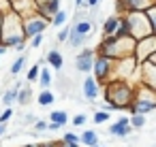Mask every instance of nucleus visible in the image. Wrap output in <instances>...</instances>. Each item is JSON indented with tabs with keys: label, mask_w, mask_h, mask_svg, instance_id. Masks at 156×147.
<instances>
[{
	"label": "nucleus",
	"mask_w": 156,
	"mask_h": 147,
	"mask_svg": "<svg viewBox=\"0 0 156 147\" xmlns=\"http://www.w3.org/2000/svg\"><path fill=\"white\" fill-rule=\"evenodd\" d=\"M39 87L41 90H49V85H51V70L47 68V66H41V73H39Z\"/></svg>",
	"instance_id": "20"
},
{
	"label": "nucleus",
	"mask_w": 156,
	"mask_h": 147,
	"mask_svg": "<svg viewBox=\"0 0 156 147\" xmlns=\"http://www.w3.org/2000/svg\"><path fill=\"white\" fill-rule=\"evenodd\" d=\"M133 49H135V41L130 36L126 39H115V36H103L98 47L94 49L96 56H103L111 62H120L126 58H133Z\"/></svg>",
	"instance_id": "2"
},
{
	"label": "nucleus",
	"mask_w": 156,
	"mask_h": 147,
	"mask_svg": "<svg viewBox=\"0 0 156 147\" xmlns=\"http://www.w3.org/2000/svg\"><path fill=\"white\" fill-rule=\"evenodd\" d=\"M60 143H69V145H79V134H75V132H64V136L60 138Z\"/></svg>",
	"instance_id": "29"
},
{
	"label": "nucleus",
	"mask_w": 156,
	"mask_h": 147,
	"mask_svg": "<svg viewBox=\"0 0 156 147\" xmlns=\"http://www.w3.org/2000/svg\"><path fill=\"white\" fill-rule=\"evenodd\" d=\"M154 51H156V34L145 36V39H141V41H135L133 60H135L137 64H141V62H145V58H147L150 53H154Z\"/></svg>",
	"instance_id": "7"
},
{
	"label": "nucleus",
	"mask_w": 156,
	"mask_h": 147,
	"mask_svg": "<svg viewBox=\"0 0 156 147\" xmlns=\"http://www.w3.org/2000/svg\"><path fill=\"white\" fill-rule=\"evenodd\" d=\"M111 36H115V39H126V36H130V34H128V26H126L124 15H118V26H115V32H113Z\"/></svg>",
	"instance_id": "21"
},
{
	"label": "nucleus",
	"mask_w": 156,
	"mask_h": 147,
	"mask_svg": "<svg viewBox=\"0 0 156 147\" xmlns=\"http://www.w3.org/2000/svg\"><path fill=\"white\" fill-rule=\"evenodd\" d=\"M30 98H32V87H30V85H22V87L17 90V98H15V102H20V104H28Z\"/></svg>",
	"instance_id": "24"
},
{
	"label": "nucleus",
	"mask_w": 156,
	"mask_h": 147,
	"mask_svg": "<svg viewBox=\"0 0 156 147\" xmlns=\"http://www.w3.org/2000/svg\"><path fill=\"white\" fill-rule=\"evenodd\" d=\"M56 147H81V145H69V143H60V141H56Z\"/></svg>",
	"instance_id": "39"
},
{
	"label": "nucleus",
	"mask_w": 156,
	"mask_h": 147,
	"mask_svg": "<svg viewBox=\"0 0 156 147\" xmlns=\"http://www.w3.org/2000/svg\"><path fill=\"white\" fill-rule=\"evenodd\" d=\"M66 22H69V13L60 9V11L49 19V26H54V28H64V26H66Z\"/></svg>",
	"instance_id": "22"
},
{
	"label": "nucleus",
	"mask_w": 156,
	"mask_h": 147,
	"mask_svg": "<svg viewBox=\"0 0 156 147\" xmlns=\"http://www.w3.org/2000/svg\"><path fill=\"white\" fill-rule=\"evenodd\" d=\"M43 39H45V34H37V36H32V39H30V47H34V49L41 47V45H43Z\"/></svg>",
	"instance_id": "35"
},
{
	"label": "nucleus",
	"mask_w": 156,
	"mask_h": 147,
	"mask_svg": "<svg viewBox=\"0 0 156 147\" xmlns=\"http://www.w3.org/2000/svg\"><path fill=\"white\" fill-rule=\"evenodd\" d=\"M137 81H139V85L156 92V66H152L147 62H141L139 64V79Z\"/></svg>",
	"instance_id": "10"
},
{
	"label": "nucleus",
	"mask_w": 156,
	"mask_h": 147,
	"mask_svg": "<svg viewBox=\"0 0 156 147\" xmlns=\"http://www.w3.org/2000/svg\"><path fill=\"white\" fill-rule=\"evenodd\" d=\"M124 19H126V26H128V34L133 41H141L145 36H152L156 34V28L147 22L145 13L141 11H135V13H124Z\"/></svg>",
	"instance_id": "4"
},
{
	"label": "nucleus",
	"mask_w": 156,
	"mask_h": 147,
	"mask_svg": "<svg viewBox=\"0 0 156 147\" xmlns=\"http://www.w3.org/2000/svg\"><path fill=\"white\" fill-rule=\"evenodd\" d=\"M9 2H15V0H9Z\"/></svg>",
	"instance_id": "45"
},
{
	"label": "nucleus",
	"mask_w": 156,
	"mask_h": 147,
	"mask_svg": "<svg viewBox=\"0 0 156 147\" xmlns=\"http://www.w3.org/2000/svg\"><path fill=\"white\" fill-rule=\"evenodd\" d=\"M75 7L77 9H83V0H75Z\"/></svg>",
	"instance_id": "41"
},
{
	"label": "nucleus",
	"mask_w": 156,
	"mask_h": 147,
	"mask_svg": "<svg viewBox=\"0 0 156 147\" xmlns=\"http://www.w3.org/2000/svg\"><path fill=\"white\" fill-rule=\"evenodd\" d=\"M94 49L92 47H81V51L75 56V68L81 75H90L92 70V62H94Z\"/></svg>",
	"instance_id": "8"
},
{
	"label": "nucleus",
	"mask_w": 156,
	"mask_h": 147,
	"mask_svg": "<svg viewBox=\"0 0 156 147\" xmlns=\"http://www.w3.org/2000/svg\"><path fill=\"white\" fill-rule=\"evenodd\" d=\"M11 13V2L9 0H0V15H7Z\"/></svg>",
	"instance_id": "36"
},
{
	"label": "nucleus",
	"mask_w": 156,
	"mask_h": 147,
	"mask_svg": "<svg viewBox=\"0 0 156 147\" xmlns=\"http://www.w3.org/2000/svg\"><path fill=\"white\" fill-rule=\"evenodd\" d=\"M145 124H147V117L145 115H128V126L133 130H141Z\"/></svg>",
	"instance_id": "26"
},
{
	"label": "nucleus",
	"mask_w": 156,
	"mask_h": 147,
	"mask_svg": "<svg viewBox=\"0 0 156 147\" xmlns=\"http://www.w3.org/2000/svg\"><path fill=\"white\" fill-rule=\"evenodd\" d=\"M26 62H28V51H24V53H20V56L15 58V62H13L11 68H9V75H11V77H17V75L24 70Z\"/></svg>",
	"instance_id": "15"
},
{
	"label": "nucleus",
	"mask_w": 156,
	"mask_h": 147,
	"mask_svg": "<svg viewBox=\"0 0 156 147\" xmlns=\"http://www.w3.org/2000/svg\"><path fill=\"white\" fill-rule=\"evenodd\" d=\"M13 115H15V111H13V109H5L2 113H0V124H9Z\"/></svg>",
	"instance_id": "31"
},
{
	"label": "nucleus",
	"mask_w": 156,
	"mask_h": 147,
	"mask_svg": "<svg viewBox=\"0 0 156 147\" xmlns=\"http://www.w3.org/2000/svg\"><path fill=\"white\" fill-rule=\"evenodd\" d=\"M90 73H92V79L103 90V85L113 79V62L107 60V58H103V56H94V62H92V70Z\"/></svg>",
	"instance_id": "5"
},
{
	"label": "nucleus",
	"mask_w": 156,
	"mask_h": 147,
	"mask_svg": "<svg viewBox=\"0 0 156 147\" xmlns=\"http://www.w3.org/2000/svg\"><path fill=\"white\" fill-rule=\"evenodd\" d=\"M88 39H90V36H81V34H75L73 30H69V39H66V43H69L71 49H79V47H86Z\"/></svg>",
	"instance_id": "18"
},
{
	"label": "nucleus",
	"mask_w": 156,
	"mask_h": 147,
	"mask_svg": "<svg viewBox=\"0 0 156 147\" xmlns=\"http://www.w3.org/2000/svg\"><path fill=\"white\" fill-rule=\"evenodd\" d=\"M7 134V124H0V138Z\"/></svg>",
	"instance_id": "40"
},
{
	"label": "nucleus",
	"mask_w": 156,
	"mask_h": 147,
	"mask_svg": "<svg viewBox=\"0 0 156 147\" xmlns=\"http://www.w3.org/2000/svg\"><path fill=\"white\" fill-rule=\"evenodd\" d=\"M7 51H9V49H7V47H5V45H0V56H5V53H7Z\"/></svg>",
	"instance_id": "42"
},
{
	"label": "nucleus",
	"mask_w": 156,
	"mask_h": 147,
	"mask_svg": "<svg viewBox=\"0 0 156 147\" xmlns=\"http://www.w3.org/2000/svg\"><path fill=\"white\" fill-rule=\"evenodd\" d=\"M109 119H111V115H109V113H105V111H94V115H92V121H94L96 126L107 124Z\"/></svg>",
	"instance_id": "28"
},
{
	"label": "nucleus",
	"mask_w": 156,
	"mask_h": 147,
	"mask_svg": "<svg viewBox=\"0 0 156 147\" xmlns=\"http://www.w3.org/2000/svg\"><path fill=\"white\" fill-rule=\"evenodd\" d=\"M47 28H49V22L43 19V17L37 15V13H32V15H28V17L22 19V32H24V39H26V41H30V39L37 36V34H45Z\"/></svg>",
	"instance_id": "6"
},
{
	"label": "nucleus",
	"mask_w": 156,
	"mask_h": 147,
	"mask_svg": "<svg viewBox=\"0 0 156 147\" xmlns=\"http://www.w3.org/2000/svg\"><path fill=\"white\" fill-rule=\"evenodd\" d=\"M37 102H39L41 107H51V104L56 102V94H54L51 90H41L39 96H37Z\"/></svg>",
	"instance_id": "19"
},
{
	"label": "nucleus",
	"mask_w": 156,
	"mask_h": 147,
	"mask_svg": "<svg viewBox=\"0 0 156 147\" xmlns=\"http://www.w3.org/2000/svg\"><path fill=\"white\" fill-rule=\"evenodd\" d=\"M81 94H83V98H86L88 102H94V100L101 96V87H98V83L92 79V75H86V79H83V83H81Z\"/></svg>",
	"instance_id": "12"
},
{
	"label": "nucleus",
	"mask_w": 156,
	"mask_h": 147,
	"mask_svg": "<svg viewBox=\"0 0 156 147\" xmlns=\"http://www.w3.org/2000/svg\"><path fill=\"white\" fill-rule=\"evenodd\" d=\"M15 98H17V87L13 85V87H9V90L2 94V104H5L7 109H11V107L15 104Z\"/></svg>",
	"instance_id": "25"
},
{
	"label": "nucleus",
	"mask_w": 156,
	"mask_h": 147,
	"mask_svg": "<svg viewBox=\"0 0 156 147\" xmlns=\"http://www.w3.org/2000/svg\"><path fill=\"white\" fill-rule=\"evenodd\" d=\"M45 64L49 66V70L54 68V70H62V66H64V58H62V53L56 49V47H51L47 53H45Z\"/></svg>",
	"instance_id": "13"
},
{
	"label": "nucleus",
	"mask_w": 156,
	"mask_h": 147,
	"mask_svg": "<svg viewBox=\"0 0 156 147\" xmlns=\"http://www.w3.org/2000/svg\"><path fill=\"white\" fill-rule=\"evenodd\" d=\"M86 121H88V115H86V113H77V115L73 117V126H77V128H79V126H86Z\"/></svg>",
	"instance_id": "32"
},
{
	"label": "nucleus",
	"mask_w": 156,
	"mask_h": 147,
	"mask_svg": "<svg viewBox=\"0 0 156 147\" xmlns=\"http://www.w3.org/2000/svg\"><path fill=\"white\" fill-rule=\"evenodd\" d=\"M37 119H39L37 115H32V113H28V115H24V119H22V124H20V126H22V128H24V126H32V124H34Z\"/></svg>",
	"instance_id": "33"
},
{
	"label": "nucleus",
	"mask_w": 156,
	"mask_h": 147,
	"mask_svg": "<svg viewBox=\"0 0 156 147\" xmlns=\"http://www.w3.org/2000/svg\"><path fill=\"white\" fill-rule=\"evenodd\" d=\"M22 147H39V143H26V145H22Z\"/></svg>",
	"instance_id": "43"
},
{
	"label": "nucleus",
	"mask_w": 156,
	"mask_h": 147,
	"mask_svg": "<svg viewBox=\"0 0 156 147\" xmlns=\"http://www.w3.org/2000/svg\"><path fill=\"white\" fill-rule=\"evenodd\" d=\"M69 30H71L69 26L60 28V30H58V34H56V41H58V43H66V39H69Z\"/></svg>",
	"instance_id": "30"
},
{
	"label": "nucleus",
	"mask_w": 156,
	"mask_h": 147,
	"mask_svg": "<svg viewBox=\"0 0 156 147\" xmlns=\"http://www.w3.org/2000/svg\"><path fill=\"white\" fill-rule=\"evenodd\" d=\"M98 5H101V0H83V7H88V9H98Z\"/></svg>",
	"instance_id": "37"
},
{
	"label": "nucleus",
	"mask_w": 156,
	"mask_h": 147,
	"mask_svg": "<svg viewBox=\"0 0 156 147\" xmlns=\"http://www.w3.org/2000/svg\"><path fill=\"white\" fill-rule=\"evenodd\" d=\"M66 121H69V113H66L64 109H54V111L49 113V124H56V126L64 128Z\"/></svg>",
	"instance_id": "16"
},
{
	"label": "nucleus",
	"mask_w": 156,
	"mask_h": 147,
	"mask_svg": "<svg viewBox=\"0 0 156 147\" xmlns=\"http://www.w3.org/2000/svg\"><path fill=\"white\" fill-rule=\"evenodd\" d=\"M75 34H81V36H90V32H92V28H94V24H90L88 19H81V22H77V24H73V26H69Z\"/></svg>",
	"instance_id": "17"
},
{
	"label": "nucleus",
	"mask_w": 156,
	"mask_h": 147,
	"mask_svg": "<svg viewBox=\"0 0 156 147\" xmlns=\"http://www.w3.org/2000/svg\"><path fill=\"white\" fill-rule=\"evenodd\" d=\"M115 26H118V15H109L103 22V36H111L115 32Z\"/></svg>",
	"instance_id": "23"
},
{
	"label": "nucleus",
	"mask_w": 156,
	"mask_h": 147,
	"mask_svg": "<svg viewBox=\"0 0 156 147\" xmlns=\"http://www.w3.org/2000/svg\"><path fill=\"white\" fill-rule=\"evenodd\" d=\"M39 147H56V141H43L39 143Z\"/></svg>",
	"instance_id": "38"
},
{
	"label": "nucleus",
	"mask_w": 156,
	"mask_h": 147,
	"mask_svg": "<svg viewBox=\"0 0 156 147\" xmlns=\"http://www.w3.org/2000/svg\"><path fill=\"white\" fill-rule=\"evenodd\" d=\"M103 96L105 102L113 104L115 111H126V107L133 102L135 98V83L130 81H122V79H111L103 85Z\"/></svg>",
	"instance_id": "1"
},
{
	"label": "nucleus",
	"mask_w": 156,
	"mask_h": 147,
	"mask_svg": "<svg viewBox=\"0 0 156 147\" xmlns=\"http://www.w3.org/2000/svg\"><path fill=\"white\" fill-rule=\"evenodd\" d=\"M154 7V0H115V9L124 15V13H135V11H145Z\"/></svg>",
	"instance_id": "9"
},
{
	"label": "nucleus",
	"mask_w": 156,
	"mask_h": 147,
	"mask_svg": "<svg viewBox=\"0 0 156 147\" xmlns=\"http://www.w3.org/2000/svg\"><path fill=\"white\" fill-rule=\"evenodd\" d=\"M39 73H41V66H39V64H32V66L28 68V73H26V81H28V83H34V81L39 79Z\"/></svg>",
	"instance_id": "27"
},
{
	"label": "nucleus",
	"mask_w": 156,
	"mask_h": 147,
	"mask_svg": "<svg viewBox=\"0 0 156 147\" xmlns=\"http://www.w3.org/2000/svg\"><path fill=\"white\" fill-rule=\"evenodd\" d=\"M0 36H2V45L7 49L17 47L20 43H26L24 32H22V19L15 13L2 15V26H0Z\"/></svg>",
	"instance_id": "3"
},
{
	"label": "nucleus",
	"mask_w": 156,
	"mask_h": 147,
	"mask_svg": "<svg viewBox=\"0 0 156 147\" xmlns=\"http://www.w3.org/2000/svg\"><path fill=\"white\" fill-rule=\"evenodd\" d=\"M79 145L81 147H96L101 145V136L94 128H86L81 134H79Z\"/></svg>",
	"instance_id": "14"
},
{
	"label": "nucleus",
	"mask_w": 156,
	"mask_h": 147,
	"mask_svg": "<svg viewBox=\"0 0 156 147\" xmlns=\"http://www.w3.org/2000/svg\"><path fill=\"white\" fill-rule=\"evenodd\" d=\"M96 147H107V145H96Z\"/></svg>",
	"instance_id": "44"
},
{
	"label": "nucleus",
	"mask_w": 156,
	"mask_h": 147,
	"mask_svg": "<svg viewBox=\"0 0 156 147\" xmlns=\"http://www.w3.org/2000/svg\"><path fill=\"white\" fill-rule=\"evenodd\" d=\"M32 128H34V132H45V130H47V121H45V119H37V121L32 124Z\"/></svg>",
	"instance_id": "34"
},
{
	"label": "nucleus",
	"mask_w": 156,
	"mask_h": 147,
	"mask_svg": "<svg viewBox=\"0 0 156 147\" xmlns=\"http://www.w3.org/2000/svg\"><path fill=\"white\" fill-rule=\"evenodd\" d=\"M109 134L115 138H128L133 134V128L128 126V115H122L113 124H109Z\"/></svg>",
	"instance_id": "11"
}]
</instances>
